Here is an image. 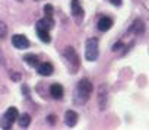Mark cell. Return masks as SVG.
Masks as SVG:
<instances>
[{
    "mask_svg": "<svg viewBox=\"0 0 149 130\" xmlns=\"http://www.w3.org/2000/svg\"><path fill=\"white\" fill-rule=\"evenodd\" d=\"M92 94V83L88 79H82L74 91V102L78 105H84Z\"/></svg>",
    "mask_w": 149,
    "mask_h": 130,
    "instance_id": "obj_1",
    "label": "cell"
},
{
    "mask_svg": "<svg viewBox=\"0 0 149 130\" xmlns=\"http://www.w3.org/2000/svg\"><path fill=\"white\" fill-rule=\"evenodd\" d=\"M100 50H98V40L97 38H88L85 42V57L89 61H95L98 58Z\"/></svg>",
    "mask_w": 149,
    "mask_h": 130,
    "instance_id": "obj_2",
    "label": "cell"
},
{
    "mask_svg": "<svg viewBox=\"0 0 149 130\" xmlns=\"http://www.w3.org/2000/svg\"><path fill=\"white\" fill-rule=\"evenodd\" d=\"M18 115H19V113H18V110L15 107L8 108L6 113L2 115V118H0V127H2V129H10L12 124L16 121Z\"/></svg>",
    "mask_w": 149,
    "mask_h": 130,
    "instance_id": "obj_3",
    "label": "cell"
},
{
    "mask_svg": "<svg viewBox=\"0 0 149 130\" xmlns=\"http://www.w3.org/2000/svg\"><path fill=\"white\" fill-rule=\"evenodd\" d=\"M63 57L69 63V66L72 67V72L74 73L79 67V56H78V53L74 51L73 47H66L64 51H63Z\"/></svg>",
    "mask_w": 149,
    "mask_h": 130,
    "instance_id": "obj_4",
    "label": "cell"
},
{
    "mask_svg": "<svg viewBox=\"0 0 149 130\" xmlns=\"http://www.w3.org/2000/svg\"><path fill=\"white\" fill-rule=\"evenodd\" d=\"M12 44H13V47L18 48V50H24V48H28V47H29L28 38H26L25 35H22V34L13 35V37H12Z\"/></svg>",
    "mask_w": 149,
    "mask_h": 130,
    "instance_id": "obj_5",
    "label": "cell"
},
{
    "mask_svg": "<svg viewBox=\"0 0 149 130\" xmlns=\"http://www.w3.org/2000/svg\"><path fill=\"white\" fill-rule=\"evenodd\" d=\"M78 118H79L78 113L73 111V110H69V111H66V114H64V123H66V126H69V127H74V126H76Z\"/></svg>",
    "mask_w": 149,
    "mask_h": 130,
    "instance_id": "obj_6",
    "label": "cell"
},
{
    "mask_svg": "<svg viewBox=\"0 0 149 130\" xmlns=\"http://www.w3.org/2000/svg\"><path fill=\"white\" fill-rule=\"evenodd\" d=\"M37 70L41 76H50L54 72V67L51 63H38L37 64Z\"/></svg>",
    "mask_w": 149,
    "mask_h": 130,
    "instance_id": "obj_7",
    "label": "cell"
},
{
    "mask_svg": "<svg viewBox=\"0 0 149 130\" xmlns=\"http://www.w3.org/2000/svg\"><path fill=\"white\" fill-rule=\"evenodd\" d=\"M53 26H54V19H53V18H47V16H44L42 19H40V21L37 22V28H41V29H47V31H50Z\"/></svg>",
    "mask_w": 149,
    "mask_h": 130,
    "instance_id": "obj_8",
    "label": "cell"
},
{
    "mask_svg": "<svg viewBox=\"0 0 149 130\" xmlns=\"http://www.w3.org/2000/svg\"><path fill=\"white\" fill-rule=\"evenodd\" d=\"M50 94H51V97H53L54 99H60V98H63V94H64L63 86L58 85V83H53V85L50 86Z\"/></svg>",
    "mask_w": 149,
    "mask_h": 130,
    "instance_id": "obj_9",
    "label": "cell"
},
{
    "mask_svg": "<svg viewBox=\"0 0 149 130\" xmlns=\"http://www.w3.org/2000/svg\"><path fill=\"white\" fill-rule=\"evenodd\" d=\"M111 26H113V19H111V18L104 16V18H101V19L98 21V29H100V31H102V32L108 31Z\"/></svg>",
    "mask_w": 149,
    "mask_h": 130,
    "instance_id": "obj_10",
    "label": "cell"
},
{
    "mask_svg": "<svg viewBox=\"0 0 149 130\" xmlns=\"http://www.w3.org/2000/svg\"><path fill=\"white\" fill-rule=\"evenodd\" d=\"M98 101H100V108L104 110L107 104V88L104 85L100 86V94H98Z\"/></svg>",
    "mask_w": 149,
    "mask_h": 130,
    "instance_id": "obj_11",
    "label": "cell"
},
{
    "mask_svg": "<svg viewBox=\"0 0 149 130\" xmlns=\"http://www.w3.org/2000/svg\"><path fill=\"white\" fill-rule=\"evenodd\" d=\"M72 15L74 18H82L84 15V10L79 5V0H72Z\"/></svg>",
    "mask_w": 149,
    "mask_h": 130,
    "instance_id": "obj_12",
    "label": "cell"
},
{
    "mask_svg": "<svg viewBox=\"0 0 149 130\" xmlns=\"http://www.w3.org/2000/svg\"><path fill=\"white\" fill-rule=\"evenodd\" d=\"M24 60H25V63L26 64H29L31 67H37V64L40 63V60H38V57L35 56V54H26V56H24Z\"/></svg>",
    "mask_w": 149,
    "mask_h": 130,
    "instance_id": "obj_13",
    "label": "cell"
},
{
    "mask_svg": "<svg viewBox=\"0 0 149 130\" xmlns=\"http://www.w3.org/2000/svg\"><path fill=\"white\" fill-rule=\"evenodd\" d=\"M16 120H18L19 126H21L22 129H25V127H28L29 123H31V115H29V114H22V115H18Z\"/></svg>",
    "mask_w": 149,
    "mask_h": 130,
    "instance_id": "obj_14",
    "label": "cell"
},
{
    "mask_svg": "<svg viewBox=\"0 0 149 130\" xmlns=\"http://www.w3.org/2000/svg\"><path fill=\"white\" fill-rule=\"evenodd\" d=\"M37 34H38V38H40L42 42H50V41H51V37H50V34H48L47 29L37 28Z\"/></svg>",
    "mask_w": 149,
    "mask_h": 130,
    "instance_id": "obj_15",
    "label": "cell"
},
{
    "mask_svg": "<svg viewBox=\"0 0 149 130\" xmlns=\"http://www.w3.org/2000/svg\"><path fill=\"white\" fill-rule=\"evenodd\" d=\"M53 12H54V8L51 5H45L44 6V15L47 18H53Z\"/></svg>",
    "mask_w": 149,
    "mask_h": 130,
    "instance_id": "obj_16",
    "label": "cell"
},
{
    "mask_svg": "<svg viewBox=\"0 0 149 130\" xmlns=\"http://www.w3.org/2000/svg\"><path fill=\"white\" fill-rule=\"evenodd\" d=\"M132 29H134L136 34H140V32L143 31V24H142V21H136V22H134V26H133Z\"/></svg>",
    "mask_w": 149,
    "mask_h": 130,
    "instance_id": "obj_17",
    "label": "cell"
},
{
    "mask_svg": "<svg viewBox=\"0 0 149 130\" xmlns=\"http://www.w3.org/2000/svg\"><path fill=\"white\" fill-rule=\"evenodd\" d=\"M6 34H8V28H6V25H5L3 22H0V40L5 38Z\"/></svg>",
    "mask_w": 149,
    "mask_h": 130,
    "instance_id": "obj_18",
    "label": "cell"
},
{
    "mask_svg": "<svg viewBox=\"0 0 149 130\" xmlns=\"http://www.w3.org/2000/svg\"><path fill=\"white\" fill-rule=\"evenodd\" d=\"M110 3L114 5V6H120L121 5V0H110Z\"/></svg>",
    "mask_w": 149,
    "mask_h": 130,
    "instance_id": "obj_19",
    "label": "cell"
},
{
    "mask_svg": "<svg viewBox=\"0 0 149 130\" xmlns=\"http://www.w3.org/2000/svg\"><path fill=\"white\" fill-rule=\"evenodd\" d=\"M121 42H117V44H114V47H113V51H117V50H120L121 48Z\"/></svg>",
    "mask_w": 149,
    "mask_h": 130,
    "instance_id": "obj_20",
    "label": "cell"
},
{
    "mask_svg": "<svg viewBox=\"0 0 149 130\" xmlns=\"http://www.w3.org/2000/svg\"><path fill=\"white\" fill-rule=\"evenodd\" d=\"M10 75H12V78H13L15 81H19V75H16V73H13V72H12Z\"/></svg>",
    "mask_w": 149,
    "mask_h": 130,
    "instance_id": "obj_21",
    "label": "cell"
},
{
    "mask_svg": "<svg viewBox=\"0 0 149 130\" xmlns=\"http://www.w3.org/2000/svg\"><path fill=\"white\" fill-rule=\"evenodd\" d=\"M48 121L53 124V123H54V115H50V117H48Z\"/></svg>",
    "mask_w": 149,
    "mask_h": 130,
    "instance_id": "obj_22",
    "label": "cell"
},
{
    "mask_svg": "<svg viewBox=\"0 0 149 130\" xmlns=\"http://www.w3.org/2000/svg\"><path fill=\"white\" fill-rule=\"evenodd\" d=\"M16 2H24V0H16Z\"/></svg>",
    "mask_w": 149,
    "mask_h": 130,
    "instance_id": "obj_23",
    "label": "cell"
},
{
    "mask_svg": "<svg viewBox=\"0 0 149 130\" xmlns=\"http://www.w3.org/2000/svg\"><path fill=\"white\" fill-rule=\"evenodd\" d=\"M35 2H41V0H35Z\"/></svg>",
    "mask_w": 149,
    "mask_h": 130,
    "instance_id": "obj_24",
    "label": "cell"
}]
</instances>
